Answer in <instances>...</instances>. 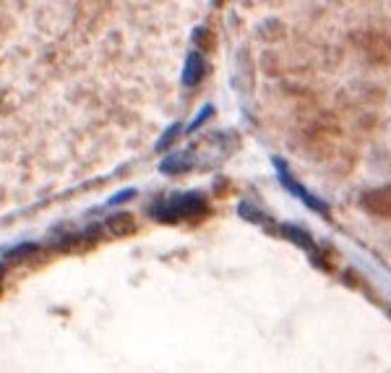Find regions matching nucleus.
<instances>
[{"label":"nucleus","mask_w":391,"mask_h":373,"mask_svg":"<svg viewBox=\"0 0 391 373\" xmlns=\"http://www.w3.org/2000/svg\"><path fill=\"white\" fill-rule=\"evenodd\" d=\"M133 196H136V191H133V188H128V191L115 193V196H112V199H110V207H118V204H126V201H128V199H133Z\"/></svg>","instance_id":"obj_11"},{"label":"nucleus","mask_w":391,"mask_h":373,"mask_svg":"<svg viewBox=\"0 0 391 373\" xmlns=\"http://www.w3.org/2000/svg\"><path fill=\"white\" fill-rule=\"evenodd\" d=\"M206 73V61L201 52H191L186 58V68H183V84L186 87H196Z\"/></svg>","instance_id":"obj_3"},{"label":"nucleus","mask_w":391,"mask_h":373,"mask_svg":"<svg viewBox=\"0 0 391 373\" xmlns=\"http://www.w3.org/2000/svg\"><path fill=\"white\" fill-rule=\"evenodd\" d=\"M107 227L112 230V235H128V233H133L136 222H133L131 214H115V217L107 219Z\"/></svg>","instance_id":"obj_5"},{"label":"nucleus","mask_w":391,"mask_h":373,"mask_svg":"<svg viewBox=\"0 0 391 373\" xmlns=\"http://www.w3.org/2000/svg\"><path fill=\"white\" fill-rule=\"evenodd\" d=\"M363 47H366L371 55L381 58V61H391V37L368 35V39H363Z\"/></svg>","instance_id":"obj_4"},{"label":"nucleus","mask_w":391,"mask_h":373,"mask_svg":"<svg viewBox=\"0 0 391 373\" xmlns=\"http://www.w3.org/2000/svg\"><path fill=\"white\" fill-rule=\"evenodd\" d=\"M186 167H188V157L186 154H170V157H164V159H162L160 170L162 173L172 175V173H183Z\"/></svg>","instance_id":"obj_6"},{"label":"nucleus","mask_w":391,"mask_h":373,"mask_svg":"<svg viewBox=\"0 0 391 373\" xmlns=\"http://www.w3.org/2000/svg\"><path fill=\"white\" fill-rule=\"evenodd\" d=\"M35 251H37L35 243H21V245H16V248H8V251H6V261H21V259H26V256H32Z\"/></svg>","instance_id":"obj_8"},{"label":"nucleus","mask_w":391,"mask_h":373,"mask_svg":"<svg viewBox=\"0 0 391 373\" xmlns=\"http://www.w3.org/2000/svg\"><path fill=\"white\" fill-rule=\"evenodd\" d=\"M287 238H289V240H295V243H300V245H306L308 251H311V245H313V240H311V238H308V235L303 233V230H298L295 225H289Z\"/></svg>","instance_id":"obj_9"},{"label":"nucleus","mask_w":391,"mask_h":373,"mask_svg":"<svg viewBox=\"0 0 391 373\" xmlns=\"http://www.w3.org/2000/svg\"><path fill=\"white\" fill-rule=\"evenodd\" d=\"M206 212V199L201 193H180L172 196L164 204H157L152 209V214L160 222H178L183 217H196V214H204Z\"/></svg>","instance_id":"obj_1"},{"label":"nucleus","mask_w":391,"mask_h":373,"mask_svg":"<svg viewBox=\"0 0 391 373\" xmlns=\"http://www.w3.org/2000/svg\"><path fill=\"white\" fill-rule=\"evenodd\" d=\"M363 207H366L371 214H375V217L391 219V185L368 191L366 196H363Z\"/></svg>","instance_id":"obj_2"},{"label":"nucleus","mask_w":391,"mask_h":373,"mask_svg":"<svg viewBox=\"0 0 391 373\" xmlns=\"http://www.w3.org/2000/svg\"><path fill=\"white\" fill-rule=\"evenodd\" d=\"M180 130H183V126H180V123H172L170 128L164 130V133H162L160 136V141H157V149H167V147H172V144H175V141H178V136H180Z\"/></svg>","instance_id":"obj_7"},{"label":"nucleus","mask_w":391,"mask_h":373,"mask_svg":"<svg viewBox=\"0 0 391 373\" xmlns=\"http://www.w3.org/2000/svg\"><path fill=\"white\" fill-rule=\"evenodd\" d=\"M3 274H6V267H3V264H0V279H3Z\"/></svg>","instance_id":"obj_12"},{"label":"nucleus","mask_w":391,"mask_h":373,"mask_svg":"<svg viewBox=\"0 0 391 373\" xmlns=\"http://www.w3.org/2000/svg\"><path fill=\"white\" fill-rule=\"evenodd\" d=\"M209 115H212V107H204V110H201V113H198V115L193 118V123L188 126V133H191V130H196V128H201V126H204V121L209 118Z\"/></svg>","instance_id":"obj_10"}]
</instances>
